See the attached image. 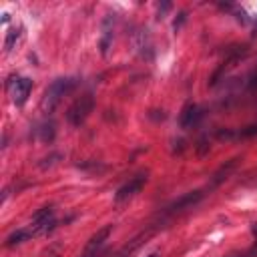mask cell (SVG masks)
I'll use <instances>...</instances> for the list:
<instances>
[{"mask_svg":"<svg viewBox=\"0 0 257 257\" xmlns=\"http://www.w3.org/2000/svg\"><path fill=\"white\" fill-rule=\"evenodd\" d=\"M78 86V78L74 76H62V78H56L44 92V106H48V110H52L60 100L62 96L70 94L74 88Z\"/></svg>","mask_w":257,"mask_h":257,"instance_id":"cell-1","label":"cell"},{"mask_svg":"<svg viewBox=\"0 0 257 257\" xmlns=\"http://www.w3.org/2000/svg\"><path fill=\"white\" fill-rule=\"evenodd\" d=\"M94 96L90 94V92H86V94H82V96H78L70 106H68V110H66V120L72 124V126H80L88 116H90V112L94 110Z\"/></svg>","mask_w":257,"mask_h":257,"instance_id":"cell-2","label":"cell"},{"mask_svg":"<svg viewBox=\"0 0 257 257\" xmlns=\"http://www.w3.org/2000/svg\"><path fill=\"white\" fill-rule=\"evenodd\" d=\"M203 197H205V193H203L201 189H195V191L183 193L179 199H175L173 203H169V205L163 209V213L159 215V219H161V221H167V219L175 217L177 213H183V211H187V209L195 207V205H197V203H199Z\"/></svg>","mask_w":257,"mask_h":257,"instance_id":"cell-3","label":"cell"},{"mask_svg":"<svg viewBox=\"0 0 257 257\" xmlns=\"http://www.w3.org/2000/svg\"><path fill=\"white\" fill-rule=\"evenodd\" d=\"M6 90L14 104H24L32 92V80L26 76H10L6 80Z\"/></svg>","mask_w":257,"mask_h":257,"instance_id":"cell-4","label":"cell"},{"mask_svg":"<svg viewBox=\"0 0 257 257\" xmlns=\"http://www.w3.org/2000/svg\"><path fill=\"white\" fill-rule=\"evenodd\" d=\"M147 181H149V175H147V173H139V175H135L128 183H124L122 187L116 189V193H114V201H116V203L128 201L131 197H135L137 193L143 191V187L147 185Z\"/></svg>","mask_w":257,"mask_h":257,"instance_id":"cell-5","label":"cell"},{"mask_svg":"<svg viewBox=\"0 0 257 257\" xmlns=\"http://www.w3.org/2000/svg\"><path fill=\"white\" fill-rule=\"evenodd\" d=\"M56 225V219H54V209L52 207H42L38 209L34 215H32V221H30V227L34 229L36 235H44L48 231H52Z\"/></svg>","mask_w":257,"mask_h":257,"instance_id":"cell-6","label":"cell"},{"mask_svg":"<svg viewBox=\"0 0 257 257\" xmlns=\"http://www.w3.org/2000/svg\"><path fill=\"white\" fill-rule=\"evenodd\" d=\"M110 233H112V225H104V227H100V229L88 239V243H86V247H84V251H82L80 257H96V255L100 253V249L104 247V243L108 241Z\"/></svg>","mask_w":257,"mask_h":257,"instance_id":"cell-7","label":"cell"},{"mask_svg":"<svg viewBox=\"0 0 257 257\" xmlns=\"http://www.w3.org/2000/svg\"><path fill=\"white\" fill-rule=\"evenodd\" d=\"M203 114H205V112H203V108H201L199 104H193V102L185 104V108L181 110V116H179L181 128H193V126H197V124L201 122Z\"/></svg>","mask_w":257,"mask_h":257,"instance_id":"cell-8","label":"cell"},{"mask_svg":"<svg viewBox=\"0 0 257 257\" xmlns=\"http://www.w3.org/2000/svg\"><path fill=\"white\" fill-rule=\"evenodd\" d=\"M257 135V124H249L245 128H221L217 131L219 141H241V139H251Z\"/></svg>","mask_w":257,"mask_h":257,"instance_id":"cell-9","label":"cell"},{"mask_svg":"<svg viewBox=\"0 0 257 257\" xmlns=\"http://www.w3.org/2000/svg\"><path fill=\"white\" fill-rule=\"evenodd\" d=\"M32 237H36V233H34V229L28 225V227H22V229H16V231H12L8 237H6V247H14V245H20V243H24V241H28V239H32Z\"/></svg>","mask_w":257,"mask_h":257,"instance_id":"cell-10","label":"cell"},{"mask_svg":"<svg viewBox=\"0 0 257 257\" xmlns=\"http://www.w3.org/2000/svg\"><path fill=\"white\" fill-rule=\"evenodd\" d=\"M237 161L239 159H231V161H227L225 165H221L217 171H215V175H213V181H211V185L215 187V185H219V183H223L229 175H231V171L237 167Z\"/></svg>","mask_w":257,"mask_h":257,"instance_id":"cell-11","label":"cell"},{"mask_svg":"<svg viewBox=\"0 0 257 257\" xmlns=\"http://www.w3.org/2000/svg\"><path fill=\"white\" fill-rule=\"evenodd\" d=\"M54 122L50 120V122H44L40 128H38V135H40V141L42 143H50L52 139H54Z\"/></svg>","mask_w":257,"mask_h":257,"instance_id":"cell-12","label":"cell"},{"mask_svg":"<svg viewBox=\"0 0 257 257\" xmlns=\"http://www.w3.org/2000/svg\"><path fill=\"white\" fill-rule=\"evenodd\" d=\"M225 257H257V243H255L253 247L245 249V251H239V253H229V255H225Z\"/></svg>","mask_w":257,"mask_h":257,"instance_id":"cell-13","label":"cell"},{"mask_svg":"<svg viewBox=\"0 0 257 257\" xmlns=\"http://www.w3.org/2000/svg\"><path fill=\"white\" fill-rule=\"evenodd\" d=\"M251 235H253V241L257 243V221H255V223H251Z\"/></svg>","mask_w":257,"mask_h":257,"instance_id":"cell-14","label":"cell"},{"mask_svg":"<svg viewBox=\"0 0 257 257\" xmlns=\"http://www.w3.org/2000/svg\"><path fill=\"white\" fill-rule=\"evenodd\" d=\"M147 257H159V253H151V255H147Z\"/></svg>","mask_w":257,"mask_h":257,"instance_id":"cell-15","label":"cell"}]
</instances>
